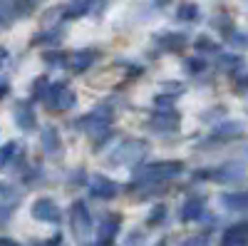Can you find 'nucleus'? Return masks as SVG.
<instances>
[{
    "instance_id": "1",
    "label": "nucleus",
    "mask_w": 248,
    "mask_h": 246,
    "mask_svg": "<svg viewBox=\"0 0 248 246\" xmlns=\"http://www.w3.org/2000/svg\"><path fill=\"white\" fill-rule=\"evenodd\" d=\"M184 172V162L179 159H164V162H149L134 172V181L129 184V189L147 187V184H164L169 179H176Z\"/></svg>"
},
{
    "instance_id": "2",
    "label": "nucleus",
    "mask_w": 248,
    "mask_h": 246,
    "mask_svg": "<svg viewBox=\"0 0 248 246\" xmlns=\"http://www.w3.org/2000/svg\"><path fill=\"white\" fill-rule=\"evenodd\" d=\"M75 99H77V97H75V92L67 87V82H65V80L47 85L45 97H43L45 107H47L50 112H65V110H70V107L75 105Z\"/></svg>"
},
{
    "instance_id": "3",
    "label": "nucleus",
    "mask_w": 248,
    "mask_h": 246,
    "mask_svg": "<svg viewBox=\"0 0 248 246\" xmlns=\"http://www.w3.org/2000/svg\"><path fill=\"white\" fill-rule=\"evenodd\" d=\"M70 229L77 241H87L92 234V214L82 199L72 201V207H70Z\"/></svg>"
},
{
    "instance_id": "4",
    "label": "nucleus",
    "mask_w": 248,
    "mask_h": 246,
    "mask_svg": "<svg viewBox=\"0 0 248 246\" xmlns=\"http://www.w3.org/2000/svg\"><path fill=\"white\" fill-rule=\"evenodd\" d=\"M147 157V145L141 139H127L109 154V164L114 167H124V164H137Z\"/></svg>"
},
{
    "instance_id": "5",
    "label": "nucleus",
    "mask_w": 248,
    "mask_h": 246,
    "mask_svg": "<svg viewBox=\"0 0 248 246\" xmlns=\"http://www.w3.org/2000/svg\"><path fill=\"white\" fill-rule=\"evenodd\" d=\"M32 219L35 221H43V224H57L62 221V209H60V204L52 199V197H40L32 201V209H30Z\"/></svg>"
},
{
    "instance_id": "6",
    "label": "nucleus",
    "mask_w": 248,
    "mask_h": 246,
    "mask_svg": "<svg viewBox=\"0 0 248 246\" xmlns=\"http://www.w3.org/2000/svg\"><path fill=\"white\" fill-rule=\"evenodd\" d=\"M196 177L201 179H214L218 184H238L243 181V164L241 162H226L216 169H209V172H199Z\"/></svg>"
},
{
    "instance_id": "7",
    "label": "nucleus",
    "mask_w": 248,
    "mask_h": 246,
    "mask_svg": "<svg viewBox=\"0 0 248 246\" xmlns=\"http://www.w3.org/2000/svg\"><path fill=\"white\" fill-rule=\"evenodd\" d=\"M87 181H90L87 189H90V197H92V199L109 201V199H114V197L119 194V184H117L114 179L105 177V174H92Z\"/></svg>"
},
{
    "instance_id": "8",
    "label": "nucleus",
    "mask_w": 248,
    "mask_h": 246,
    "mask_svg": "<svg viewBox=\"0 0 248 246\" xmlns=\"http://www.w3.org/2000/svg\"><path fill=\"white\" fill-rule=\"evenodd\" d=\"M149 130L156 134H171L179 130V115L169 107V110H156L149 117Z\"/></svg>"
},
{
    "instance_id": "9",
    "label": "nucleus",
    "mask_w": 248,
    "mask_h": 246,
    "mask_svg": "<svg viewBox=\"0 0 248 246\" xmlns=\"http://www.w3.org/2000/svg\"><path fill=\"white\" fill-rule=\"evenodd\" d=\"M119 229H122V216L119 214H107L97 227V244L99 246H112Z\"/></svg>"
},
{
    "instance_id": "10",
    "label": "nucleus",
    "mask_w": 248,
    "mask_h": 246,
    "mask_svg": "<svg viewBox=\"0 0 248 246\" xmlns=\"http://www.w3.org/2000/svg\"><path fill=\"white\" fill-rule=\"evenodd\" d=\"M203 214H206V197L203 194H194L184 201V207H181V221L184 224L199 221V219H203Z\"/></svg>"
},
{
    "instance_id": "11",
    "label": "nucleus",
    "mask_w": 248,
    "mask_h": 246,
    "mask_svg": "<svg viewBox=\"0 0 248 246\" xmlns=\"http://www.w3.org/2000/svg\"><path fill=\"white\" fill-rule=\"evenodd\" d=\"M13 115H15V122H17V127H20V130H25V132L35 130L37 119H35V110H32L30 102L17 99V102H15V107H13Z\"/></svg>"
},
{
    "instance_id": "12",
    "label": "nucleus",
    "mask_w": 248,
    "mask_h": 246,
    "mask_svg": "<svg viewBox=\"0 0 248 246\" xmlns=\"http://www.w3.org/2000/svg\"><path fill=\"white\" fill-rule=\"evenodd\" d=\"M221 246H248V224L246 221L231 224V227L223 231Z\"/></svg>"
},
{
    "instance_id": "13",
    "label": "nucleus",
    "mask_w": 248,
    "mask_h": 246,
    "mask_svg": "<svg viewBox=\"0 0 248 246\" xmlns=\"http://www.w3.org/2000/svg\"><path fill=\"white\" fill-rule=\"evenodd\" d=\"M43 149H45V154L52 157V159H60V157H62V139H60L57 127L50 125V127L43 130Z\"/></svg>"
},
{
    "instance_id": "14",
    "label": "nucleus",
    "mask_w": 248,
    "mask_h": 246,
    "mask_svg": "<svg viewBox=\"0 0 248 246\" xmlns=\"http://www.w3.org/2000/svg\"><path fill=\"white\" fill-rule=\"evenodd\" d=\"M218 201H221V207L229 209V212H246V207H248L246 192H223L218 197Z\"/></svg>"
},
{
    "instance_id": "15",
    "label": "nucleus",
    "mask_w": 248,
    "mask_h": 246,
    "mask_svg": "<svg viewBox=\"0 0 248 246\" xmlns=\"http://www.w3.org/2000/svg\"><path fill=\"white\" fill-rule=\"evenodd\" d=\"M20 199H23V192H20L17 187L0 181V204H3L5 209L15 212V209H17V204H20Z\"/></svg>"
},
{
    "instance_id": "16",
    "label": "nucleus",
    "mask_w": 248,
    "mask_h": 246,
    "mask_svg": "<svg viewBox=\"0 0 248 246\" xmlns=\"http://www.w3.org/2000/svg\"><path fill=\"white\" fill-rule=\"evenodd\" d=\"M159 40H161L159 45L164 50H169V52H181L186 45H189V37L181 35V33H167V35H161Z\"/></svg>"
},
{
    "instance_id": "17",
    "label": "nucleus",
    "mask_w": 248,
    "mask_h": 246,
    "mask_svg": "<svg viewBox=\"0 0 248 246\" xmlns=\"http://www.w3.org/2000/svg\"><path fill=\"white\" fill-rule=\"evenodd\" d=\"M92 3L94 0H70V5L62 13V20H77L82 15H87L92 10Z\"/></svg>"
},
{
    "instance_id": "18",
    "label": "nucleus",
    "mask_w": 248,
    "mask_h": 246,
    "mask_svg": "<svg viewBox=\"0 0 248 246\" xmlns=\"http://www.w3.org/2000/svg\"><path fill=\"white\" fill-rule=\"evenodd\" d=\"M94 57H97V52L94 50H77L75 55H70V60H72V70L75 72H85L87 67H92V63H94Z\"/></svg>"
},
{
    "instance_id": "19",
    "label": "nucleus",
    "mask_w": 248,
    "mask_h": 246,
    "mask_svg": "<svg viewBox=\"0 0 248 246\" xmlns=\"http://www.w3.org/2000/svg\"><path fill=\"white\" fill-rule=\"evenodd\" d=\"M199 17V5L196 3H181L176 10V20L179 23H191V20Z\"/></svg>"
},
{
    "instance_id": "20",
    "label": "nucleus",
    "mask_w": 248,
    "mask_h": 246,
    "mask_svg": "<svg viewBox=\"0 0 248 246\" xmlns=\"http://www.w3.org/2000/svg\"><path fill=\"white\" fill-rule=\"evenodd\" d=\"M194 48H196L199 52H218V43H214L209 35H199L196 43H194Z\"/></svg>"
},
{
    "instance_id": "21",
    "label": "nucleus",
    "mask_w": 248,
    "mask_h": 246,
    "mask_svg": "<svg viewBox=\"0 0 248 246\" xmlns=\"http://www.w3.org/2000/svg\"><path fill=\"white\" fill-rule=\"evenodd\" d=\"M179 246H211V234H209V231L194 234V236H189V239H184Z\"/></svg>"
},
{
    "instance_id": "22",
    "label": "nucleus",
    "mask_w": 248,
    "mask_h": 246,
    "mask_svg": "<svg viewBox=\"0 0 248 246\" xmlns=\"http://www.w3.org/2000/svg\"><path fill=\"white\" fill-rule=\"evenodd\" d=\"M164 219H167V207H164V204H156L147 216V227H159Z\"/></svg>"
},
{
    "instance_id": "23",
    "label": "nucleus",
    "mask_w": 248,
    "mask_h": 246,
    "mask_svg": "<svg viewBox=\"0 0 248 246\" xmlns=\"http://www.w3.org/2000/svg\"><path fill=\"white\" fill-rule=\"evenodd\" d=\"M218 63H221V67H223L226 72H231V75H233V72L241 67V63H243V60H241L238 55H223V57L218 60Z\"/></svg>"
},
{
    "instance_id": "24",
    "label": "nucleus",
    "mask_w": 248,
    "mask_h": 246,
    "mask_svg": "<svg viewBox=\"0 0 248 246\" xmlns=\"http://www.w3.org/2000/svg\"><path fill=\"white\" fill-rule=\"evenodd\" d=\"M15 154H17V142H8V145L0 149V167H5Z\"/></svg>"
},
{
    "instance_id": "25",
    "label": "nucleus",
    "mask_w": 248,
    "mask_h": 246,
    "mask_svg": "<svg viewBox=\"0 0 248 246\" xmlns=\"http://www.w3.org/2000/svg\"><path fill=\"white\" fill-rule=\"evenodd\" d=\"M45 90H47V80L45 77H37L35 85H32V99H43L45 97Z\"/></svg>"
},
{
    "instance_id": "26",
    "label": "nucleus",
    "mask_w": 248,
    "mask_h": 246,
    "mask_svg": "<svg viewBox=\"0 0 248 246\" xmlns=\"http://www.w3.org/2000/svg\"><path fill=\"white\" fill-rule=\"evenodd\" d=\"M206 67H209V65H206L201 57H189V60H186V70H189V72H203Z\"/></svg>"
},
{
    "instance_id": "27",
    "label": "nucleus",
    "mask_w": 248,
    "mask_h": 246,
    "mask_svg": "<svg viewBox=\"0 0 248 246\" xmlns=\"http://www.w3.org/2000/svg\"><path fill=\"white\" fill-rule=\"evenodd\" d=\"M43 57H45L47 65H55L57 67V65H62V60H67L70 55H65V52H45Z\"/></svg>"
},
{
    "instance_id": "28",
    "label": "nucleus",
    "mask_w": 248,
    "mask_h": 246,
    "mask_svg": "<svg viewBox=\"0 0 248 246\" xmlns=\"http://www.w3.org/2000/svg\"><path fill=\"white\" fill-rule=\"evenodd\" d=\"M154 105L159 107V110H169V107H174V95L169 97V95H159L156 99H154Z\"/></svg>"
},
{
    "instance_id": "29",
    "label": "nucleus",
    "mask_w": 248,
    "mask_h": 246,
    "mask_svg": "<svg viewBox=\"0 0 248 246\" xmlns=\"http://www.w3.org/2000/svg\"><path fill=\"white\" fill-rule=\"evenodd\" d=\"M60 244H62V236H60V234H55V236H52V239H47L43 246H60Z\"/></svg>"
},
{
    "instance_id": "30",
    "label": "nucleus",
    "mask_w": 248,
    "mask_h": 246,
    "mask_svg": "<svg viewBox=\"0 0 248 246\" xmlns=\"http://www.w3.org/2000/svg\"><path fill=\"white\" fill-rule=\"evenodd\" d=\"M0 246H20L15 239H8V236H0Z\"/></svg>"
},
{
    "instance_id": "31",
    "label": "nucleus",
    "mask_w": 248,
    "mask_h": 246,
    "mask_svg": "<svg viewBox=\"0 0 248 246\" xmlns=\"http://www.w3.org/2000/svg\"><path fill=\"white\" fill-rule=\"evenodd\" d=\"M141 241V234H134V236H129V241H127V246H137Z\"/></svg>"
},
{
    "instance_id": "32",
    "label": "nucleus",
    "mask_w": 248,
    "mask_h": 246,
    "mask_svg": "<svg viewBox=\"0 0 248 246\" xmlns=\"http://www.w3.org/2000/svg\"><path fill=\"white\" fill-rule=\"evenodd\" d=\"M8 95V82H0V99Z\"/></svg>"
},
{
    "instance_id": "33",
    "label": "nucleus",
    "mask_w": 248,
    "mask_h": 246,
    "mask_svg": "<svg viewBox=\"0 0 248 246\" xmlns=\"http://www.w3.org/2000/svg\"><path fill=\"white\" fill-rule=\"evenodd\" d=\"M5 60H8V52H5L3 48H0V67H3V65H5Z\"/></svg>"
},
{
    "instance_id": "34",
    "label": "nucleus",
    "mask_w": 248,
    "mask_h": 246,
    "mask_svg": "<svg viewBox=\"0 0 248 246\" xmlns=\"http://www.w3.org/2000/svg\"><path fill=\"white\" fill-rule=\"evenodd\" d=\"M154 246H169V239H159Z\"/></svg>"
},
{
    "instance_id": "35",
    "label": "nucleus",
    "mask_w": 248,
    "mask_h": 246,
    "mask_svg": "<svg viewBox=\"0 0 248 246\" xmlns=\"http://www.w3.org/2000/svg\"><path fill=\"white\" fill-rule=\"evenodd\" d=\"M87 246H99V244H97V241H94V244H87Z\"/></svg>"
},
{
    "instance_id": "36",
    "label": "nucleus",
    "mask_w": 248,
    "mask_h": 246,
    "mask_svg": "<svg viewBox=\"0 0 248 246\" xmlns=\"http://www.w3.org/2000/svg\"><path fill=\"white\" fill-rule=\"evenodd\" d=\"M32 246H43V244H32Z\"/></svg>"
}]
</instances>
